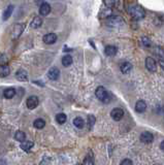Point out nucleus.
Returning <instances> with one entry per match:
<instances>
[{
    "label": "nucleus",
    "instance_id": "obj_1",
    "mask_svg": "<svg viewBox=\"0 0 164 165\" xmlns=\"http://www.w3.org/2000/svg\"><path fill=\"white\" fill-rule=\"evenodd\" d=\"M129 13L131 15V17L136 21H139V20H143L146 17V11L143 10V8L139 6V5H133V6L129 7Z\"/></svg>",
    "mask_w": 164,
    "mask_h": 165
},
{
    "label": "nucleus",
    "instance_id": "obj_2",
    "mask_svg": "<svg viewBox=\"0 0 164 165\" xmlns=\"http://www.w3.org/2000/svg\"><path fill=\"white\" fill-rule=\"evenodd\" d=\"M95 94H96V97L102 102H105V103H109V100L112 99V96L111 94H109V92H107L105 88L102 86L98 87L97 89H96Z\"/></svg>",
    "mask_w": 164,
    "mask_h": 165
},
{
    "label": "nucleus",
    "instance_id": "obj_3",
    "mask_svg": "<svg viewBox=\"0 0 164 165\" xmlns=\"http://www.w3.org/2000/svg\"><path fill=\"white\" fill-rule=\"evenodd\" d=\"M123 20L120 18L119 16H109V19H107V24L109 26H121L123 24Z\"/></svg>",
    "mask_w": 164,
    "mask_h": 165
},
{
    "label": "nucleus",
    "instance_id": "obj_4",
    "mask_svg": "<svg viewBox=\"0 0 164 165\" xmlns=\"http://www.w3.org/2000/svg\"><path fill=\"white\" fill-rule=\"evenodd\" d=\"M111 117L113 118V120L115 121H121L124 117V110L122 109H120V107H116V109L112 110Z\"/></svg>",
    "mask_w": 164,
    "mask_h": 165
},
{
    "label": "nucleus",
    "instance_id": "obj_5",
    "mask_svg": "<svg viewBox=\"0 0 164 165\" xmlns=\"http://www.w3.org/2000/svg\"><path fill=\"white\" fill-rule=\"evenodd\" d=\"M39 103V100H38V97L37 96H30V97L27 98V101H26V104H27V107L29 109H34L36 106L38 105Z\"/></svg>",
    "mask_w": 164,
    "mask_h": 165
},
{
    "label": "nucleus",
    "instance_id": "obj_6",
    "mask_svg": "<svg viewBox=\"0 0 164 165\" xmlns=\"http://www.w3.org/2000/svg\"><path fill=\"white\" fill-rule=\"evenodd\" d=\"M146 67L149 71L151 72H155L157 70V63L152 57H148L146 59Z\"/></svg>",
    "mask_w": 164,
    "mask_h": 165
},
{
    "label": "nucleus",
    "instance_id": "obj_7",
    "mask_svg": "<svg viewBox=\"0 0 164 165\" xmlns=\"http://www.w3.org/2000/svg\"><path fill=\"white\" fill-rule=\"evenodd\" d=\"M140 140L141 143H145V144H151L153 140H154V135L152 134L151 132L146 131L143 132L140 135Z\"/></svg>",
    "mask_w": 164,
    "mask_h": 165
},
{
    "label": "nucleus",
    "instance_id": "obj_8",
    "mask_svg": "<svg viewBox=\"0 0 164 165\" xmlns=\"http://www.w3.org/2000/svg\"><path fill=\"white\" fill-rule=\"evenodd\" d=\"M48 76H49V79H52V81H56V79H58L59 76H60V70H59L57 67H52L49 70V72H48Z\"/></svg>",
    "mask_w": 164,
    "mask_h": 165
},
{
    "label": "nucleus",
    "instance_id": "obj_9",
    "mask_svg": "<svg viewBox=\"0 0 164 165\" xmlns=\"http://www.w3.org/2000/svg\"><path fill=\"white\" fill-rule=\"evenodd\" d=\"M56 40H57V35L55 33H48L44 36V42L47 44H55Z\"/></svg>",
    "mask_w": 164,
    "mask_h": 165
},
{
    "label": "nucleus",
    "instance_id": "obj_10",
    "mask_svg": "<svg viewBox=\"0 0 164 165\" xmlns=\"http://www.w3.org/2000/svg\"><path fill=\"white\" fill-rule=\"evenodd\" d=\"M24 30V24H16L13 29V38L16 39L21 35L22 31Z\"/></svg>",
    "mask_w": 164,
    "mask_h": 165
},
{
    "label": "nucleus",
    "instance_id": "obj_11",
    "mask_svg": "<svg viewBox=\"0 0 164 165\" xmlns=\"http://www.w3.org/2000/svg\"><path fill=\"white\" fill-rule=\"evenodd\" d=\"M16 78L18 81H21V82L28 81V75L24 69H19L18 71L16 72Z\"/></svg>",
    "mask_w": 164,
    "mask_h": 165
},
{
    "label": "nucleus",
    "instance_id": "obj_12",
    "mask_svg": "<svg viewBox=\"0 0 164 165\" xmlns=\"http://www.w3.org/2000/svg\"><path fill=\"white\" fill-rule=\"evenodd\" d=\"M51 13V6L49 3H46V2H44L40 7H39V13H40L41 16H48L49 13Z\"/></svg>",
    "mask_w": 164,
    "mask_h": 165
},
{
    "label": "nucleus",
    "instance_id": "obj_13",
    "mask_svg": "<svg viewBox=\"0 0 164 165\" xmlns=\"http://www.w3.org/2000/svg\"><path fill=\"white\" fill-rule=\"evenodd\" d=\"M117 52H118V49L115 45H107V47H105V49H104V53L109 57L115 56L116 54H117Z\"/></svg>",
    "mask_w": 164,
    "mask_h": 165
},
{
    "label": "nucleus",
    "instance_id": "obj_14",
    "mask_svg": "<svg viewBox=\"0 0 164 165\" xmlns=\"http://www.w3.org/2000/svg\"><path fill=\"white\" fill-rule=\"evenodd\" d=\"M146 109H147V103L145 101L139 100L136 102V104H135V110H136L137 113H141L146 112Z\"/></svg>",
    "mask_w": 164,
    "mask_h": 165
},
{
    "label": "nucleus",
    "instance_id": "obj_15",
    "mask_svg": "<svg viewBox=\"0 0 164 165\" xmlns=\"http://www.w3.org/2000/svg\"><path fill=\"white\" fill-rule=\"evenodd\" d=\"M10 73V68L7 64L0 66V76H1V78H5V76H7Z\"/></svg>",
    "mask_w": 164,
    "mask_h": 165
},
{
    "label": "nucleus",
    "instance_id": "obj_16",
    "mask_svg": "<svg viewBox=\"0 0 164 165\" xmlns=\"http://www.w3.org/2000/svg\"><path fill=\"white\" fill-rule=\"evenodd\" d=\"M121 71H122L123 73H129L130 71H131L132 69V64L129 63V62H124V63L121 64Z\"/></svg>",
    "mask_w": 164,
    "mask_h": 165
},
{
    "label": "nucleus",
    "instance_id": "obj_17",
    "mask_svg": "<svg viewBox=\"0 0 164 165\" xmlns=\"http://www.w3.org/2000/svg\"><path fill=\"white\" fill-rule=\"evenodd\" d=\"M16 95V90L13 88H8L3 92V96L6 99H12Z\"/></svg>",
    "mask_w": 164,
    "mask_h": 165
},
{
    "label": "nucleus",
    "instance_id": "obj_18",
    "mask_svg": "<svg viewBox=\"0 0 164 165\" xmlns=\"http://www.w3.org/2000/svg\"><path fill=\"white\" fill-rule=\"evenodd\" d=\"M73 125H74L76 128L82 129V128L85 126V121L83 120V118H81V117H76L74 120H73Z\"/></svg>",
    "mask_w": 164,
    "mask_h": 165
},
{
    "label": "nucleus",
    "instance_id": "obj_19",
    "mask_svg": "<svg viewBox=\"0 0 164 165\" xmlns=\"http://www.w3.org/2000/svg\"><path fill=\"white\" fill-rule=\"evenodd\" d=\"M15 138H16V140L20 141V143H24L25 139H26V134H25V132L20 131V130H19V131H17V132H16Z\"/></svg>",
    "mask_w": 164,
    "mask_h": 165
},
{
    "label": "nucleus",
    "instance_id": "obj_20",
    "mask_svg": "<svg viewBox=\"0 0 164 165\" xmlns=\"http://www.w3.org/2000/svg\"><path fill=\"white\" fill-rule=\"evenodd\" d=\"M62 64H63V66H65V67H68L69 65H71L72 64V57L70 55L64 56L63 58H62Z\"/></svg>",
    "mask_w": 164,
    "mask_h": 165
},
{
    "label": "nucleus",
    "instance_id": "obj_21",
    "mask_svg": "<svg viewBox=\"0 0 164 165\" xmlns=\"http://www.w3.org/2000/svg\"><path fill=\"white\" fill-rule=\"evenodd\" d=\"M41 24H42L41 18H39V17H35V18L32 20V22H31L30 25L32 28H39L41 26Z\"/></svg>",
    "mask_w": 164,
    "mask_h": 165
},
{
    "label": "nucleus",
    "instance_id": "obj_22",
    "mask_svg": "<svg viewBox=\"0 0 164 165\" xmlns=\"http://www.w3.org/2000/svg\"><path fill=\"white\" fill-rule=\"evenodd\" d=\"M155 54L159 58L160 61H164V50L161 47H156L155 48Z\"/></svg>",
    "mask_w": 164,
    "mask_h": 165
},
{
    "label": "nucleus",
    "instance_id": "obj_23",
    "mask_svg": "<svg viewBox=\"0 0 164 165\" xmlns=\"http://www.w3.org/2000/svg\"><path fill=\"white\" fill-rule=\"evenodd\" d=\"M34 146V144H33V141H24V143L21 144V149L23 151H29L33 148Z\"/></svg>",
    "mask_w": 164,
    "mask_h": 165
},
{
    "label": "nucleus",
    "instance_id": "obj_24",
    "mask_svg": "<svg viewBox=\"0 0 164 165\" xmlns=\"http://www.w3.org/2000/svg\"><path fill=\"white\" fill-rule=\"evenodd\" d=\"M13 11V5H10V6H7V8L4 10V13H3V20L4 21H6V20L12 16Z\"/></svg>",
    "mask_w": 164,
    "mask_h": 165
},
{
    "label": "nucleus",
    "instance_id": "obj_25",
    "mask_svg": "<svg viewBox=\"0 0 164 165\" xmlns=\"http://www.w3.org/2000/svg\"><path fill=\"white\" fill-rule=\"evenodd\" d=\"M33 126L37 129H42L44 126H46V122H44L42 119H36V120L33 122Z\"/></svg>",
    "mask_w": 164,
    "mask_h": 165
},
{
    "label": "nucleus",
    "instance_id": "obj_26",
    "mask_svg": "<svg viewBox=\"0 0 164 165\" xmlns=\"http://www.w3.org/2000/svg\"><path fill=\"white\" fill-rule=\"evenodd\" d=\"M83 165H94V159L91 153H89V155H87L86 158L84 159Z\"/></svg>",
    "mask_w": 164,
    "mask_h": 165
},
{
    "label": "nucleus",
    "instance_id": "obj_27",
    "mask_svg": "<svg viewBox=\"0 0 164 165\" xmlns=\"http://www.w3.org/2000/svg\"><path fill=\"white\" fill-rule=\"evenodd\" d=\"M67 120V117L65 113H58L57 116H56V121L58 122L59 124H64L65 122Z\"/></svg>",
    "mask_w": 164,
    "mask_h": 165
},
{
    "label": "nucleus",
    "instance_id": "obj_28",
    "mask_svg": "<svg viewBox=\"0 0 164 165\" xmlns=\"http://www.w3.org/2000/svg\"><path fill=\"white\" fill-rule=\"evenodd\" d=\"M95 122H96V119H95L94 116H93V115L88 116V126H89L90 129H92V127L94 126Z\"/></svg>",
    "mask_w": 164,
    "mask_h": 165
},
{
    "label": "nucleus",
    "instance_id": "obj_29",
    "mask_svg": "<svg viewBox=\"0 0 164 165\" xmlns=\"http://www.w3.org/2000/svg\"><path fill=\"white\" fill-rule=\"evenodd\" d=\"M103 3L105 4L106 7L113 8L116 4V0H103Z\"/></svg>",
    "mask_w": 164,
    "mask_h": 165
},
{
    "label": "nucleus",
    "instance_id": "obj_30",
    "mask_svg": "<svg viewBox=\"0 0 164 165\" xmlns=\"http://www.w3.org/2000/svg\"><path fill=\"white\" fill-rule=\"evenodd\" d=\"M141 42H143V44L145 45L146 48H149L152 45V42H151V40H150V38L146 37V36H143V37L141 38Z\"/></svg>",
    "mask_w": 164,
    "mask_h": 165
},
{
    "label": "nucleus",
    "instance_id": "obj_31",
    "mask_svg": "<svg viewBox=\"0 0 164 165\" xmlns=\"http://www.w3.org/2000/svg\"><path fill=\"white\" fill-rule=\"evenodd\" d=\"M121 165H133V162L130 160V159H124V160L121 162Z\"/></svg>",
    "mask_w": 164,
    "mask_h": 165
},
{
    "label": "nucleus",
    "instance_id": "obj_32",
    "mask_svg": "<svg viewBox=\"0 0 164 165\" xmlns=\"http://www.w3.org/2000/svg\"><path fill=\"white\" fill-rule=\"evenodd\" d=\"M6 57H5V55H1L0 56V63H1V65H6Z\"/></svg>",
    "mask_w": 164,
    "mask_h": 165
},
{
    "label": "nucleus",
    "instance_id": "obj_33",
    "mask_svg": "<svg viewBox=\"0 0 164 165\" xmlns=\"http://www.w3.org/2000/svg\"><path fill=\"white\" fill-rule=\"evenodd\" d=\"M160 149L164 152V140L161 141V144H160Z\"/></svg>",
    "mask_w": 164,
    "mask_h": 165
},
{
    "label": "nucleus",
    "instance_id": "obj_34",
    "mask_svg": "<svg viewBox=\"0 0 164 165\" xmlns=\"http://www.w3.org/2000/svg\"><path fill=\"white\" fill-rule=\"evenodd\" d=\"M159 63H160V66L162 67V69L164 70V61H160Z\"/></svg>",
    "mask_w": 164,
    "mask_h": 165
},
{
    "label": "nucleus",
    "instance_id": "obj_35",
    "mask_svg": "<svg viewBox=\"0 0 164 165\" xmlns=\"http://www.w3.org/2000/svg\"><path fill=\"white\" fill-rule=\"evenodd\" d=\"M154 165H160V164H154Z\"/></svg>",
    "mask_w": 164,
    "mask_h": 165
},
{
    "label": "nucleus",
    "instance_id": "obj_36",
    "mask_svg": "<svg viewBox=\"0 0 164 165\" xmlns=\"http://www.w3.org/2000/svg\"><path fill=\"white\" fill-rule=\"evenodd\" d=\"M78 165H81V164H78Z\"/></svg>",
    "mask_w": 164,
    "mask_h": 165
}]
</instances>
